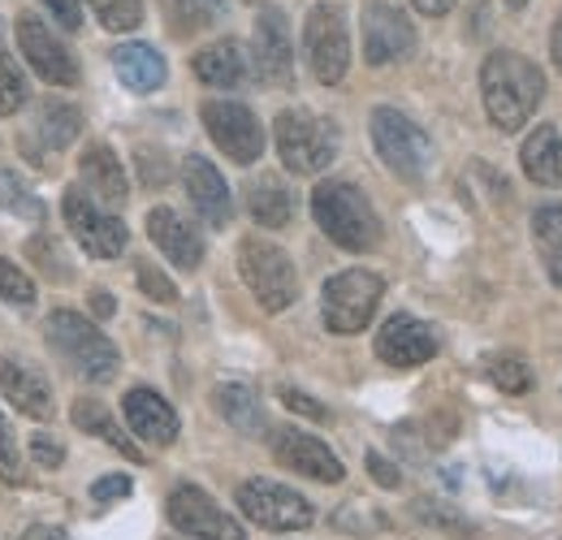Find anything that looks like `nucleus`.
Wrapping results in <instances>:
<instances>
[{
	"label": "nucleus",
	"instance_id": "nucleus-1",
	"mask_svg": "<svg viewBox=\"0 0 562 540\" xmlns=\"http://www.w3.org/2000/svg\"><path fill=\"white\" fill-rule=\"evenodd\" d=\"M481 95H485V113L493 126L515 135L537 113L546 95V74L524 53H490L481 66Z\"/></svg>",
	"mask_w": 562,
	"mask_h": 540
},
{
	"label": "nucleus",
	"instance_id": "nucleus-2",
	"mask_svg": "<svg viewBox=\"0 0 562 540\" xmlns=\"http://www.w3.org/2000/svg\"><path fill=\"white\" fill-rule=\"evenodd\" d=\"M312 216L316 225L325 229L329 243H338L342 251H372L381 243V216L376 207L368 203V195L355 187V182H342V178H329L312 191Z\"/></svg>",
	"mask_w": 562,
	"mask_h": 540
},
{
	"label": "nucleus",
	"instance_id": "nucleus-3",
	"mask_svg": "<svg viewBox=\"0 0 562 540\" xmlns=\"http://www.w3.org/2000/svg\"><path fill=\"white\" fill-rule=\"evenodd\" d=\"M44 338L61 355V363L70 368L74 376H82V381H91V385L113 381L117 368H122L117 346L104 338L87 316H78L70 307H57V312L44 320Z\"/></svg>",
	"mask_w": 562,
	"mask_h": 540
},
{
	"label": "nucleus",
	"instance_id": "nucleus-4",
	"mask_svg": "<svg viewBox=\"0 0 562 540\" xmlns=\"http://www.w3.org/2000/svg\"><path fill=\"white\" fill-rule=\"evenodd\" d=\"M273 138H278L281 165L299 178L325 173L338 156V126L312 109H285L273 122Z\"/></svg>",
	"mask_w": 562,
	"mask_h": 540
},
{
	"label": "nucleus",
	"instance_id": "nucleus-5",
	"mask_svg": "<svg viewBox=\"0 0 562 540\" xmlns=\"http://www.w3.org/2000/svg\"><path fill=\"white\" fill-rule=\"evenodd\" d=\"M238 272H243L247 290L256 294V303H260L265 312H285V307L299 299L294 260L281 251L273 238L247 234V238L238 243Z\"/></svg>",
	"mask_w": 562,
	"mask_h": 540
},
{
	"label": "nucleus",
	"instance_id": "nucleus-6",
	"mask_svg": "<svg viewBox=\"0 0 562 540\" xmlns=\"http://www.w3.org/2000/svg\"><path fill=\"white\" fill-rule=\"evenodd\" d=\"M385 294V281L368 269H347L334 272L321 290V316H325V329L338 334V338H351L363 334L368 320L376 316V303Z\"/></svg>",
	"mask_w": 562,
	"mask_h": 540
},
{
	"label": "nucleus",
	"instance_id": "nucleus-7",
	"mask_svg": "<svg viewBox=\"0 0 562 540\" xmlns=\"http://www.w3.org/2000/svg\"><path fill=\"white\" fill-rule=\"evenodd\" d=\"M368 131H372V147L385 160V169L398 173L403 182H420L424 173L432 169V143L407 113L381 104V109H372Z\"/></svg>",
	"mask_w": 562,
	"mask_h": 540
},
{
	"label": "nucleus",
	"instance_id": "nucleus-8",
	"mask_svg": "<svg viewBox=\"0 0 562 540\" xmlns=\"http://www.w3.org/2000/svg\"><path fill=\"white\" fill-rule=\"evenodd\" d=\"M303 53H307V69L316 74V82L338 87L351 69V35H347V13L329 0L307 9L303 22Z\"/></svg>",
	"mask_w": 562,
	"mask_h": 540
},
{
	"label": "nucleus",
	"instance_id": "nucleus-9",
	"mask_svg": "<svg viewBox=\"0 0 562 540\" xmlns=\"http://www.w3.org/2000/svg\"><path fill=\"white\" fill-rule=\"evenodd\" d=\"M238 510L256 528H269V532H303L316 519L312 502L278 480H243L238 484Z\"/></svg>",
	"mask_w": 562,
	"mask_h": 540
},
{
	"label": "nucleus",
	"instance_id": "nucleus-10",
	"mask_svg": "<svg viewBox=\"0 0 562 540\" xmlns=\"http://www.w3.org/2000/svg\"><path fill=\"white\" fill-rule=\"evenodd\" d=\"M61 212H66V225H70L74 243H78L91 260H117V256L126 251V238H131L126 225H122L113 212H104L82 187H70V191L61 195Z\"/></svg>",
	"mask_w": 562,
	"mask_h": 540
},
{
	"label": "nucleus",
	"instance_id": "nucleus-11",
	"mask_svg": "<svg viewBox=\"0 0 562 540\" xmlns=\"http://www.w3.org/2000/svg\"><path fill=\"white\" fill-rule=\"evenodd\" d=\"M200 117H204L209 138L234 165H256L265 156V126L247 104H238V100H204Z\"/></svg>",
	"mask_w": 562,
	"mask_h": 540
},
{
	"label": "nucleus",
	"instance_id": "nucleus-12",
	"mask_svg": "<svg viewBox=\"0 0 562 540\" xmlns=\"http://www.w3.org/2000/svg\"><path fill=\"white\" fill-rule=\"evenodd\" d=\"M169 524L191 540H243V524L225 515L200 484H178L165 502Z\"/></svg>",
	"mask_w": 562,
	"mask_h": 540
},
{
	"label": "nucleus",
	"instance_id": "nucleus-13",
	"mask_svg": "<svg viewBox=\"0 0 562 540\" xmlns=\"http://www.w3.org/2000/svg\"><path fill=\"white\" fill-rule=\"evenodd\" d=\"M416 53V26L412 18L390 0L363 4V61L368 66H394Z\"/></svg>",
	"mask_w": 562,
	"mask_h": 540
},
{
	"label": "nucleus",
	"instance_id": "nucleus-14",
	"mask_svg": "<svg viewBox=\"0 0 562 540\" xmlns=\"http://www.w3.org/2000/svg\"><path fill=\"white\" fill-rule=\"evenodd\" d=\"M18 53L35 69L48 87H74L78 82V61L74 53L53 35V26L40 13H18Z\"/></svg>",
	"mask_w": 562,
	"mask_h": 540
},
{
	"label": "nucleus",
	"instance_id": "nucleus-15",
	"mask_svg": "<svg viewBox=\"0 0 562 540\" xmlns=\"http://www.w3.org/2000/svg\"><path fill=\"white\" fill-rule=\"evenodd\" d=\"M269 441H273V454L285 472H299L307 480H321V484H342L347 468L321 437H312L303 428H273Z\"/></svg>",
	"mask_w": 562,
	"mask_h": 540
},
{
	"label": "nucleus",
	"instance_id": "nucleus-16",
	"mask_svg": "<svg viewBox=\"0 0 562 540\" xmlns=\"http://www.w3.org/2000/svg\"><path fill=\"white\" fill-rule=\"evenodd\" d=\"M251 61H256V78L265 87H294V53H290V31H285V13L278 9H265L256 18V31H251Z\"/></svg>",
	"mask_w": 562,
	"mask_h": 540
},
{
	"label": "nucleus",
	"instance_id": "nucleus-17",
	"mask_svg": "<svg viewBox=\"0 0 562 540\" xmlns=\"http://www.w3.org/2000/svg\"><path fill=\"white\" fill-rule=\"evenodd\" d=\"M432 355H437V329L424 325L420 316L398 312L376 329V359L390 368H420Z\"/></svg>",
	"mask_w": 562,
	"mask_h": 540
},
{
	"label": "nucleus",
	"instance_id": "nucleus-18",
	"mask_svg": "<svg viewBox=\"0 0 562 540\" xmlns=\"http://www.w3.org/2000/svg\"><path fill=\"white\" fill-rule=\"evenodd\" d=\"M182 187L191 195V207L200 212V221L209 229H225L234 221V200H229V187L221 178V169L212 165L209 156H187L182 160Z\"/></svg>",
	"mask_w": 562,
	"mask_h": 540
},
{
	"label": "nucleus",
	"instance_id": "nucleus-19",
	"mask_svg": "<svg viewBox=\"0 0 562 540\" xmlns=\"http://www.w3.org/2000/svg\"><path fill=\"white\" fill-rule=\"evenodd\" d=\"M147 238L156 243V251L169 265H178L182 272H195L204 265V238H200V229H191L182 221V212H173V207H151L147 212Z\"/></svg>",
	"mask_w": 562,
	"mask_h": 540
},
{
	"label": "nucleus",
	"instance_id": "nucleus-20",
	"mask_svg": "<svg viewBox=\"0 0 562 540\" xmlns=\"http://www.w3.org/2000/svg\"><path fill=\"white\" fill-rule=\"evenodd\" d=\"M78 173L91 191V200L100 207H122L131 200V182H126V169L117 160V151L109 143H87L82 156H78Z\"/></svg>",
	"mask_w": 562,
	"mask_h": 540
},
{
	"label": "nucleus",
	"instance_id": "nucleus-21",
	"mask_svg": "<svg viewBox=\"0 0 562 540\" xmlns=\"http://www.w3.org/2000/svg\"><path fill=\"white\" fill-rule=\"evenodd\" d=\"M122 410H126V424H131V432L143 437L147 446H173L178 441V410L165 403L156 390H143L135 385L126 398H122Z\"/></svg>",
	"mask_w": 562,
	"mask_h": 540
},
{
	"label": "nucleus",
	"instance_id": "nucleus-22",
	"mask_svg": "<svg viewBox=\"0 0 562 540\" xmlns=\"http://www.w3.org/2000/svg\"><path fill=\"white\" fill-rule=\"evenodd\" d=\"M0 394L26 419H53V385L31 363H18V359L0 355Z\"/></svg>",
	"mask_w": 562,
	"mask_h": 540
},
{
	"label": "nucleus",
	"instance_id": "nucleus-23",
	"mask_svg": "<svg viewBox=\"0 0 562 540\" xmlns=\"http://www.w3.org/2000/svg\"><path fill=\"white\" fill-rule=\"evenodd\" d=\"M191 69H195V78H200V82L221 87V91L243 87V82H247V74H251L247 53H243V44H238V40H216V44H209V48H200V53H195V61H191Z\"/></svg>",
	"mask_w": 562,
	"mask_h": 540
},
{
	"label": "nucleus",
	"instance_id": "nucleus-24",
	"mask_svg": "<svg viewBox=\"0 0 562 540\" xmlns=\"http://www.w3.org/2000/svg\"><path fill=\"white\" fill-rule=\"evenodd\" d=\"M519 165H524V173H528L537 187H559L562 182V135L559 131H554V126H537L532 135L524 138Z\"/></svg>",
	"mask_w": 562,
	"mask_h": 540
},
{
	"label": "nucleus",
	"instance_id": "nucleus-25",
	"mask_svg": "<svg viewBox=\"0 0 562 540\" xmlns=\"http://www.w3.org/2000/svg\"><path fill=\"white\" fill-rule=\"evenodd\" d=\"M113 69H117V78L131 87V91H156L160 82H165V57L151 48V44H122V48H113Z\"/></svg>",
	"mask_w": 562,
	"mask_h": 540
},
{
	"label": "nucleus",
	"instance_id": "nucleus-26",
	"mask_svg": "<svg viewBox=\"0 0 562 540\" xmlns=\"http://www.w3.org/2000/svg\"><path fill=\"white\" fill-rule=\"evenodd\" d=\"M70 419L87 432V437H100L104 446H113L122 459H131V463H143V450L122 432V424L109 415V406L104 403H95V398H78L70 410Z\"/></svg>",
	"mask_w": 562,
	"mask_h": 540
},
{
	"label": "nucleus",
	"instance_id": "nucleus-27",
	"mask_svg": "<svg viewBox=\"0 0 562 540\" xmlns=\"http://www.w3.org/2000/svg\"><path fill=\"white\" fill-rule=\"evenodd\" d=\"M212 406H216V415L229 424V428H238V432H260L265 428V406L260 398L247 390V385H238V381H229V385H216L212 390Z\"/></svg>",
	"mask_w": 562,
	"mask_h": 540
},
{
	"label": "nucleus",
	"instance_id": "nucleus-28",
	"mask_svg": "<svg viewBox=\"0 0 562 540\" xmlns=\"http://www.w3.org/2000/svg\"><path fill=\"white\" fill-rule=\"evenodd\" d=\"M247 212L256 216L260 229H285L294 221V195L285 191V182H278V178H260L247 191Z\"/></svg>",
	"mask_w": 562,
	"mask_h": 540
},
{
	"label": "nucleus",
	"instance_id": "nucleus-29",
	"mask_svg": "<svg viewBox=\"0 0 562 540\" xmlns=\"http://www.w3.org/2000/svg\"><path fill=\"white\" fill-rule=\"evenodd\" d=\"M532 243L541 251V265L550 281L562 290V203H541L532 212Z\"/></svg>",
	"mask_w": 562,
	"mask_h": 540
},
{
	"label": "nucleus",
	"instance_id": "nucleus-30",
	"mask_svg": "<svg viewBox=\"0 0 562 540\" xmlns=\"http://www.w3.org/2000/svg\"><path fill=\"white\" fill-rule=\"evenodd\" d=\"M35 126H40V138H44L53 151H61V147H70L74 138L82 135V113H78L74 104H66V100H44Z\"/></svg>",
	"mask_w": 562,
	"mask_h": 540
},
{
	"label": "nucleus",
	"instance_id": "nucleus-31",
	"mask_svg": "<svg viewBox=\"0 0 562 540\" xmlns=\"http://www.w3.org/2000/svg\"><path fill=\"white\" fill-rule=\"evenodd\" d=\"M165 13L178 35H191V31L216 26L225 18V0H165Z\"/></svg>",
	"mask_w": 562,
	"mask_h": 540
},
{
	"label": "nucleus",
	"instance_id": "nucleus-32",
	"mask_svg": "<svg viewBox=\"0 0 562 540\" xmlns=\"http://www.w3.org/2000/svg\"><path fill=\"white\" fill-rule=\"evenodd\" d=\"M26 260L40 265V272H44L48 281H57V285H66L74 277L70 260H66V251H61V243H57L53 234H35V238L26 243Z\"/></svg>",
	"mask_w": 562,
	"mask_h": 540
},
{
	"label": "nucleus",
	"instance_id": "nucleus-33",
	"mask_svg": "<svg viewBox=\"0 0 562 540\" xmlns=\"http://www.w3.org/2000/svg\"><path fill=\"white\" fill-rule=\"evenodd\" d=\"M0 207L13 212V216H31V221L44 216V203L35 200V191L13 169H0Z\"/></svg>",
	"mask_w": 562,
	"mask_h": 540
},
{
	"label": "nucleus",
	"instance_id": "nucleus-34",
	"mask_svg": "<svg viewBox=\"0 0 562 540\" xmlns=\"http://www.w3.org/2000/svg\"><path fill=\"white\" fill-rule=\"evenodd\" d=\"M91 4V13H95V22L104 26V31H135L143 26V0H87Z\"/></svg>",
	"mask_w": 562,
	"mask_h": 540
},
{
	"label": "nucleus",
	"instance_id": "nucleus-35",
	"mask_svg": "<svg viewBox=\"0 0 562 540\" xmlns=\"http://www.w3.org/2000/svg\"><path fill=\"white\" fill-rule=\"evenodd\" d=\"M412 510H416V519H420V524L437 528V532H450V537H472V532H476V524H472V519H463L454 506H441V502L420 497Z\"/></svg>",
	"mask_w": 562,
	"mask_h": 540
},
{
	"label": "nucleus",
	"instance_id": "nucleus-36",
	"mask_svg": "<svg viewBox=\"0 0 562 540\" xmlns=\"http://www.w3.org/2000/svg\"><path fill=\"white\" fill-rule=\"evenodd\" d=\"M26 95H31V87H26L22 69H18V61L9 57V48L0 44V117L18 113V109L26 104Z\"/></svg>",
	"mask_w": 562,
	"mask_h": 540
},
{
	"label": "nucleus",
	"instance_id": "nucleus-37",
	"mask_svg": "<svg viewBox=\"0 0 562 540\" xmlns=\"http://www.w3.org/2000/svg\"><path fill=\"white\" fill-rule=\"evenodd\" d=\"M490 381L502 394H528L532 390V368L515 355H497L490 363Z\"/></svg>",
	"mask_w": 562,
	"mask_h": 540
},
{
	"label": "nucleus",
	"instance_id": "nucleus-38",
	"mask_svg": "<svg viewBox=\"0 0 562 540\" xmlns=\"http://www.w3.org/2000/svg\"><path fill=\"white\" fill-rule=\"evenodd\" d=\"M0 299L9 307H22V312L35 307V281L18 269L13 260H4V256H0Z\"/></svg>",
	"mask_w": 562,
	"mask_h": 540
},
{
	"label": "nucleus",
	"instance_id": "nucleus-39",
	"mask_svg": "<svg viewBox=\"0 0 562 540\" xmlns=\"http://www.w3.org/2000/svg\"><path fill=\"white\" fill-rule=\"evenodd\" d=\"M334 528H342V532H381L385 528V515L372 510V506H363V502H351V506H342L334 515Z\"/></svg>",
	"mask_w": 562,
	"mask_h": 540
},
{
	"label": "nucleus",
	"instance_id": "nucleus-40",
	"mask_svg": "<svg viewBox=\"0 0 562 540\" xmlns=\"http://www.w3.org/2000/svg\"><path fill=\"white\" fill-rule=\"evenodd\" d=\"M135 277H139V290L147 294V299H156V303H178V285L156 269V265L139 260V265H135Z\"/></svg>",
	"mask_w": 562,
	"mask_h": 540
},
{
	"label": "nucleus",
	"instance_id": "nucleus-41",
	"mask_svg": "<svg viewBox=\"0 0 562 540\" xmlns=\"http://www.w3.org/2000/svg\"><path fill=\"white\" fill-rule=\"evenodd\" d=\"M0 484H22V454H18V437L9 428V419L0 415Z\"/></svg>",
	"mask_w": 562,
	"mask_h": 540
},
{
	"label": "nucleus",
	"instance_id": "nucleus-42",
	"mask_svg": "<svg viewBox=\"0 0 562 540\" xmlns=\"http://www.w3.org/2000/svg\"><path fill=\"white\" fill-rule=\"evenodd\" d=\"M31 459H35L44 472H53V468L66 463V446H61L53 432H35V437H31Z\"/></svg>",
	"mask_w": 562,
	"mask_h": 540
},
{
	"label": "nucleus",
	"instance_id": "nucleus-43",
	"mask_svg": "<svg viewBox=\"0 0 562 540\" xmlns=\"http://www.w3.org/2000/svg\"><path fill=\"white\" fill-rule=\"evenodd\" d=\"M131 488H135V480L131 475H100L95 484H91V497L95 502H122V497H131Z\"/></svg>",
	"mask_w": 562,
	"mask_h": 540
},
{
	"label": "nucleus",
	"instance_id": "nucleus-44",
	"mask_svg": "<svg viewBox=\"0 0 562 540\" xmlns=\"http://www.w3.org/2000/svg\"><path fill=\"white\" fill-rule=\"evenodd\" d=\"M48 13H53V22L61 26V31H78L82 26V4L78 0H40Z\"/></svg>",
	"mask_w": 562,
	"mask_h": 540
},
{
	"label": "nucleus",
	"instance_id": "nucleus-45",
	"mask_svg": "<svg viewBox=\"0 0 562 540\" xmlns=\"http://www.w3.org/2000/svg\"><path fill=\"white\" fill-rule=\"evenodd\" d=\"M281 403L290 406V410H299V415H307V419H316V424L329 419V410L316 403V398H307L303 390H281Z\"/></svg>",
	"mask_w": 562,
	"mask_h": 540
},
{
	"label": "nucleus",
	"instance_id": "nucleus-46",
	"mask_svg": "<svg viewBox=\"0 0 562 540\" xmlns=\"http://www.w3.org/2000/svg\"><path fill=\"white\" fill-rule=\"evenodd\" d=\"M368 472H372V480H376L381 488H398V484H403V475H398V468H394L390 459H381L376 450L368 454Z\"/></svg>",
	"mask_w": 562,
	"mask_h": 540
},
{
	"label": "nucleus",
	"instance_id": "nucleus-47",
	"mask_svg": "<svg viewBox=\"0 0 562 540\" xmlns=\"http://www.w3.org/2000/svg\"><path fill=\"white\" fill-rule=\"evenodd\" d=\"M143 182H147V187H160V182H165V178H169V169H165V160H160V156H151V151H143Z\"/></svg>",
	"mask_w": 562,
	"mask_h": 540
},
{
	"label": "nucleus",
	"instance_id": "nucleus-48",
	"mask_svg": "<svg viewBox=\"0 0 562 540\" xmlns=\"http://www.w3.org/2000/svg\"><path fill=\"white\" fill-rule=\"evenodd\" d=\"M412 4L420 9L424 18H446V13H450V9L459 4V0H412Z\"/></svg>",
	"mask_w": 562,
	"mask_h": 540
},
{
	"label": "nucleus",
	"instance_id": "nucleus-49",
	"mask_svg": "<svg viewBox=\"0 0 562 540\" xmlns=\"http://www.w3.org/2000/svg\"><path fill=\"white\" fill-rule=\"evenodd\" d=\"M26 540H70L66 528H48V524H35V528H26Z\"/></svg>",
	"mask_w": 562,
	"mask_h": 540
},
{
	"label": "nucleus",
	"instance_id": "nucleus-50",
	"mask_svg": "<svg viewBox=\"0 0 562 540\" xmlns=\"http://www.w3.org/2000/svg\"><path fill=\"white\" fill-rule=\"evenodd\" d=\"M91 312L95 316H113V294L109 290H91Z\"/></svg>",
	"mask_w": 562,
	"mask_h": 540
},
{
	"label": "nucleus",
	"instance_id": "nucleus-51",
	"mask_svg": "<svg viewBox=\"0 0 562 540\" xmlns=\"http://www.w3.org/2000/svg\"><path fill=\"white\" fill-rule=\"evenodd\" d=\"M550 53H554V66L562 69V13L559 22H554V35H550Z\"/></svg>",
	"mask_w": 562,
	"mask_h": 540
},
{
	"label": "nucleus",
	"instance_id": "nucleus-52",
	"mask_svg": "<svg viewBox=\"0 0 562 540\" xmlns=\"http://www.w3.org/2000/svg\"><path fill=\"white\" fill-rule=\"evenodd\" d=\"M506 4H510V9H524V4H528V0H506Z\"/></svg>",
	"mask_w": 562,
	"mask_h": 540
},
{
	"label": "nucleus",
	"instance_id": "nucleus-53",
	"mask_svg": "<svg viewBox=\"0 0 562 540\" xmlns=\"http://www.w3.org/2000/svg\"><path fill=\"white\" fill-rule=\"evenodd\" d=\"M247 4H260V0H247Z\"/></svg>",
	"mask_w": 562,
	"mask_h": 540
}]
</instances>
